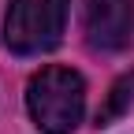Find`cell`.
<instances>
[{
	"label": "cell",
	"mask_w": 134,
	"mask_h": 134,
	"mask_svg": "<svg viewBox=\"0 0 134 134\" xmlns=\"http://www.w3.org/2000/svg\"><path fill=\"white\" fill-rule=\"evenodd\" d=\"M26 108L48 134H71L86 112V82L71 67H45L30 78Z\"/></svg>",
	"instance_id": "obj_1"
},
{
	"label": "cell",
	"mask_w": 134,
	"mask_h": 134,
	"mask_svg": "<svg viewBox=\"0 0 134 134\" xmlns=\"http://www.w3.org/2000/svg\"><path fill=\"white\" fill-rule=\"evenodd\" d=\"M67 26V0H11L4 15V45L15 56L56 48Z\"/></svg>",
	"instance_id": "obj_2"
},
{
	"label": "cell",
	"mask_w": 134,
	"mask_h": 134,
	"mask_svg": "<svg viewBox=\"0 0 134 134\" xmlns=\"http://www.w3.org/2000/svg\"><path fill=\"white\" fill-rule=\"evenodd\" d=\"M134 30V0H86V37L97 52H119Z\"/></svg>",
	"instance_id": "obj_3"
}]
</instances>
